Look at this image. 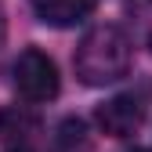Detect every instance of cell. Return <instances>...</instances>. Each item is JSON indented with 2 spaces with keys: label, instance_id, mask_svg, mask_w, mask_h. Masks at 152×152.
Listing matches in <instances>:
<instances>
[{
  "label": "cell",
  "instance_id": "obj_1",
  "mask_svg": "<svg viewBox=\"0 0 152 152\" xmlns=\"http://www.w3.org/2000/svg\"><path fill=\"white\" fill-rule=\"evenodd\" d=\"M72 65H76L80 83H87V87H105V83L123 80L134 65L130 36L120 26H94L80 40V47L72 54Z\"/></svg>",
  "mask_w": 152,
  "mask_h": 152
},
{
  "label": "cell",
  "instance_id": "obj_2",
  "mask_svg": "<svg viewBox=\"0 0 152 152\" xmlns=\"http://www.w3.org/2000/svg\"><path fill=\"white\" fill-rule=\"evenodd\" d=\"M15 91H18V98H26L33 105H44L51 98H58V65H54L44 51H36V47H26L22 54L15 58Z\"/></svg>",
  "mask_w": 152,
  "mask_h": 152
},
{
  "label": "cell",
  "instance_id": "obj_3",
  "mask_svg": "<svg viewBox=\"0 0 152 152\" xmlns=\"http://www.w3.org/2000/svg\"><path fill=\"white\" fill-rule=\"evenodd\" d=\"M94 120H98V127L109 138H130L145 123V102L138 94H116V98H109V102L98 105Z\"/></svg>",
  "mask_w": 152,
  "mask_h": 152
},
{
  "label": "cell",
  "instance_id": "obj_4",
  "mask_svg": "<svg viewBox=\"0 0 152 152\" xmlns=\"http://www.w3.org/2000/svg\"><path fill=\"white\" fill-rule=\"evenodd\" d=\"M33 11L44 26L69 29V26H80L94 11V0H33Z\"/></svg>",
  "mask_w": 152,
  "mask_h": 152
},
{
  "label": "cell",
  "instance_id": "obj_5",
  "mask_svg": "<svg viewBox=\"0 0 152 152\" xmlns=\"http://www.w3.org/2000/svg\"><path fill=\"white\" fill-rule=\"evenodd\" d=\"M0 134H4L7 152H36V134H40V127H36L33 116L11 109V112L0 116Z\"/></svg>",
  "mask_w": 152,
  "mask_h": 152
},
{
  "label": "cell",
  "instance_id": "obj_6",
  "mask_svg": "<svg viewBox=\"0 0 152 152\" xmlns=\"http://www.w3.org/2000/svg\"><path fill=\"white\" fill-rule=\"evenodd\" d=\"M54 152H87V134L80 120H65L54 138Z\"/></svg>",
  "mask_w": 152,
  "mask_h": 152
},
{
  "label": "cell",
  "instance_id": "obj_7",
  "mask_svg": "<svg viewBox=\"0 0 152 152\" xmlns=\"http://www.w3.org/2000/svg\"><path fill=\"white\" fill-rule=\"evenodd\" d=\"M4 40H7V22H4V7H0V58H4Z\"/></svg>",
  "mask_w": 152,
  "mask_h": 152
},
{
  "label": "cell",
  "instance_id": "obj_8",
  "mask_svg": "<svg viewBox=\"0 0 152 152\" xmlns=\"http://www.w3.org/2000/svg\"><path fill=\"white\" fill-rule=\"evenodd\" d=\"M130 152H152V148H130Z\"/></svg>",
  "mask_w": 152,
  "mask_h": 152
}]
</instances>
